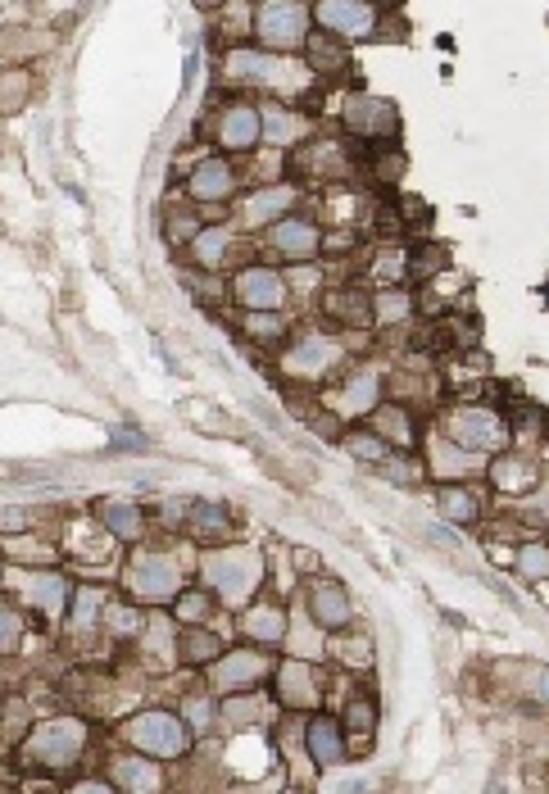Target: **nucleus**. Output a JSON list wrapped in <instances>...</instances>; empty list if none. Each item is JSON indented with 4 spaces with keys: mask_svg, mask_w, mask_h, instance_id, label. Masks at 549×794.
Listing matches in <instances>:
<instances>
[{
    "mask_svg": "<svg viewBox=\"0 0 549 794\" xmlns=\"http://www.w3.org/2000/svg\"><path fill=\"white\" fill-rule=\"evenodd\" d=\"M82 749H87V726L78 717H55V722H41L28 736L23 758L32 767H73Z\"/></svg>",
    "mask_w": 549,
    "mask_h": 794,
    "instance_id": "obj_1",
    "label": "nucleus"
},
{
    "mask_svg": "<svg viewBox=\"0 0 549 794\" xmlns=\"http://www.w3.org/2000/svg\"><path fill=\"white\" fill-rule=\"evenodd\" d=\"M123 736H128V745L146 749V754H155V758H182L191 749L187 722H182L177 713H168V708L137 713L128 726H123Z\"/></svg>",
    "mask_w": 549,
    "mask_h": 794,
    "instance_id": "obj_2",
    "label": "nucleus"
},
{
    "mask_svg": "<svg viewBox=\"0 0 549 794\" xmlns=\"http://www.w3.org/2000/svg\"><path fill=\"white\" fill-rule=\"evenodd\" d=\"M255 37L264 50H295L304 37H309V5L304 0H264L255 14Z\"/></svg>",
    "mask_w": 549,
    "mask_h": 794,
    "instance_id": "obj_3",
    "label": "nucleus"
},
{
    "mask_svg": "<svg viewBox=\"0 0 549 794\" xmlns=\"http://www.w3.org/2000/svg\"><path fill=\"white\" fill-rule=\"evenodd\" d=\"M205 581L227 599V604H241V599L255 590L259 581V559L250 549H223V554H209L205 559Z\"/></svg>",
    "mask_w": 549,
    "mask_h": 794,
    "instance_id": "obj_4",
    "label": "nucleus"
},
{
    "mask_svg": "<svg viewBox=\"0 0 549 794\" xmlns=\"http://www.w3.org/2000/svg\"><path fill=\"white\" fill-rule=\"evenodd\" d=\"M450 441L472 454H491L509 441V427H504V418H495L491 409H459L450 418Z\"/></svg>",
    "mask_w": 549,
    "mask_h": 794,
    "instance_id": "obj_5",
    "label": "nucleus"
},
{
    "mask_svg": "<svg viewBox=\"0 0 549 794\" xmlns=\"http://www.w3.org/2000/svg\"><path fill=\"white\" fill-rule=\"evenodd\" d=\"M128 590L137 599H155V604H164V599L177 595V568L164 559V554H137L128 568Z\"/></svg>",
    "mask_w": 549,
    "mask_h": 794,
    "instance_id": "obj_6",
    "label": "nucleus"
},
{
    "mask_svg": "<svg viewBox=\"0 0 549 794\" xmlns=\"http://www.w3.org/2000/svg\"><path fill=\"white\" fill-rule=\"evenodd\" d=\"M232 295L246 304L250 314H264V309L273 314L277 304L286 300V277L273 273V268H241L232 282Z\"/></svg>",
    "mask_w": 549,
    "mask_h": 794,
    "instance_id": "obj_7",
    "label": "nucleus"
},
{
    "mask_svg": "<svg viewBox=\"0 0 549 794\" xmlns=\"http://www.w3.org/2000/svg\"><path fill=\"white\" fill-rule=\"evenodd\" d=\"M259 137H264V114H259L255 105H227L223 109V123H218V146L223 150H255L259 146Z\"/></svg>",
    "mask_w": 549,
    "mask_h": 794,
    "instance_id": "obj_8",
    "label": "nucleus"
},
{
    "mask_svg": "<svg viewBox=\"0 0 549 794\" xmlns=\"http://www.w3.org/2000/svg\"><path fill=\"white\" fill-rule=\"evenodd\" d=\"M318 23L327 32H341V37H368L377 14L368 0H318Z\"/></svg>",
    "mask_w": 549,
    "mask_h": 794,
    "instance_id": "obj_9",
    "label": "nucleus"
},
{
    "mask_svg": "<svg viewBox=\"0 0 549 794\" xmlns=\"http://www.w3.org/2000/svg\"><path fill=\"white\" fill-rule=\"evenodd\" d=\"M268 241H273L277 255L286 259H314L318 250H323V236H318V227L309 223V218H282V223H273V232H268Z\"/></svg>",
    "mask_w": 549,
    "mask_h": 794,
    "instance_id": "obj_10",
    "label": "nucleus"
},
{
    "mask_svg": "<svg viewBox=\"0 0 549 794\" xmlns=\"http://www.w3.org/2000/svg\"><path fill=\"white\" fill-rule=\"evenodd\" d=\"M318 672L309 663H300V658H286L282 667H277V699H282L286 708H314L318 704Z\"/></svg>",
    "mask_w": 549,
    "mask_h": 794,
    "instance_id": "obj_11",
    "label": "nucleus"
},
{
    "mask_svg": "<svg viewBox=\"0 0 549 794\" xmlns=\"http://www.w3.org/2000/svg\"><path fill=\"white\" fill-rule=\"evenodd\" d=\"M187 191L196 200H205V205H218V200H227L236 191V173L227 159H200L196 173H191Z\"/></svg>",
    "mask_w": 549,
    "mask_h": 794,
    "instance_id": "obj_12",
    "label": "nucleus"
},
{
    "mask_svg": "<svg viewBox=\"0 0 549 794\" xmlns=\"http://www.w3.org/2000/svg\"><path fill=\"white\" fill-rule=\"evenodd\" d=\"M19 595L28 608H46L50 618H59V613H64V599H69V586H64V577H55V572H23Z\"/></svg>",
    "mask_w": 549,
    "mask_h": 794,
    "instance_id": "obj_13",
    "label": "nucleus"
},
{
    "mask_svg": "<svg viewBox=\"0 0 549 794\" xmlns=\"http://www.w3.org/2000/svg\"><path fill=\"white\" fill-rule=\"evenodd\" d=\"M268 672V663L259 654H218L214 658V686L218 690H250Z\"/></svg>",
    "mask_w": 549,
    "mask_h": 794,
    "instance_id": "obj_14",
    "label": "nucleus"
},
{
    "mask_svg": "<svg viewBox=\"0 0 549 794\" xmlns=\"http://www.w3.org/2000/svg\"><path fill=\"white\" fill-rule=\"evenodd\" d=\"M309 754H314L318 767H336L345 758V731L341 722H332V717H314L309 722Z\"/></svg>",
    "mask_w": 549,
    "mask_h": 794,
    "instance_id": "obj_15",
    "label": "nucleus"
},
{
    "mask_svg": "<svg viewBox=\"0 0 549 794\" xmlns=\"http://www.w3.org/2000/svg\"><path fill=\"white\" fill-rule=\"evenodd\" d=\"M332 359H336V345L323 341V336H309L304 345H295V350L286 354V373L318 377V373H327V368H332Z\"/></svg>",
    "mask_w": 549,
    "mask_h": 794,
    "instance_id": "obj_16",
    "label": "nucleus"
},
{
    "mask_svg": "<svg viewBox=\"0 0 549 794\" xmlns=\"http://www.w3.org/2000/svg\"><path fill=\"white\" fill-rule=\"evenodd\" d=\"M309 613H314L318 627L336 631L350 622V595H345L341 586H318L314 595H309Z\"/></svg>",
    "mask_w": 549,
    "mask_h": 794,
    "instance_id": "obj_17",
    "label": "nucleus"
},
{
    "mask_svg": "<svg viewBox=\"0 0 549 794\" xmlns=\"http://www.w3.org/2000/svg\"><path fill=\"white\" fill-rule=\"evenodd\" d=\"M345 123H350L354 132H382L386 137V128H395V114H391V105H382V100H373V96H354L350 105H345Z\"/></svg>",
    "mask_w": 549,
    "mask_h": 794,
    "instance_id": "obj_18",
    "label": "nucleus"
},
{
    "mask_svg": "<svg viewBox=\"0 0 549 794\" xmlns=\"http://www.w3.org/2000/svg\"><path fill=\"white\" fill-rule=\"evenodd\" d=\"M377 395H382V382H377V373H359L350 386L341 391V413H373L377 409Z\"/></svg>",
    "mask_w": 549,
    "mask_h": 794,
    "instance_id": "obj_19",
    "label": "nucleus"
},
{
    "mask_svg": "<svg viewBox=\"0 0 549 794\" xmlns=\"http://www.w3.org/2000/svg\"><path fill=\"white\" fill-rule=\"evenodd\" d=\"M241 631L250 640H264V645H277L286 631V613L282 608H250L246 618H241Z\"/></svg>",
    "mask_w": 549,
    "mask_h": 794,
    "instance_id": "obj_20",
    "label": "nucleus"
},
{
    "mask_svg": "<svg viewBox=\"0 0 549 794\" xmlns=\"http://www.w3.org/2000/svg\"><path fill=\"white\" fill-rule=\"evenodd\" d=\"M114 785L118 790H159V772L141 758H114Z\"/></svg>",
    "mask_w": 549,
    "mask_h": 794,
    "instance_id": "obj_21",
    "label": "nucleus"
},
{
    "mask_svg": "<svg viewBox=\"0 0 549 794\" xmlns=\"http://www.w3.org/2000/svg\"><path fill=\"white\" fill-rule=\"evenodd\" d=\"M227 246H232L227 227H200L196 241H191V255H196V264L218 268V264H223V255H227Z\"/></svg>",
    "mask_w": 549,
    "mask_h": 794,
    "instance_id": "obj_22",
    "label": "nucleus"
},
{
    "mask_svg": "<svg viewBox=\"0 0 549 794\" xmlns=\"http://www.w3.org/2000/svg\"><path fill=\"white\" fill-rule=\"evenodd\" d=\"M191 527L205 540L232 536V513H227V504H196V509H191Z\"/></svg>",
    "mask_w": 549,
    "mask_h": 794,
    "instance_id": "obj_23",
    "label": "nucleus"
},
{
    "mask_svg": "<svg viewBox=\"0 0 549 794\" xmlns=\"http://www.w3.org/2000/svg\"><path fill=\"white\" fill-rule=\"evenodd\" d=\"M436 504H441V513H445L450 522H459V527H468V522H477V518H481L477 500H472L468 491H459V486H445V491L436 495Z\"/></svg>",
    "mask_w": 549,
    "mask_h": 794,
    "instance_id": "obj_24",
    "label": "nucleus"
},
{
    "mask_svg": "<svg viewBox=\"0 0 549 794\" xmlns=\"http://www.w3.org/2000/svg\"><path fill=\"white\" fill-rule=\"evenodd\" d=\"M345 450H350L354 459H363V463H386V459H391V445H386V436H377V432H350V436H345Z\"/></svg>",
    "mask_w": 549,
    "mask_h": 794,
    "instance_id": "obj_25",
    "label": "nucleus"
},
{
    "mask_svg": "<svg viewBox=\"0 0 549 794\" xmlns=\"http://www.w3.org/2000/svg\"><path fill=\"white\" fill-rule=\"evenodd\" d=\"M223 654V645H218V636H209V631H196L191 627L187 636H182V658H187V663H214V658Z\"/></svg>",
    "mask_w": 549,
    "mask_h": 794,
    "instance_id": "obj_26",
    "label": "nucleus"
},
{
    "mask_svg": "<svg viewBox=\"0 0 549 794\" xmlns=\"http://www.w3.org/2000/svg\"><path fill=\"white\" fill-rule=\"evenodd\" d=\"M291 205V191H277V187H268V191H259L255 200H250L246 205V223H268V218L277 214V209H286Z\"/></svg>",
    "mask_w": 549,
    "mask_h": 794,
    "instance_id": "obj_27",
    "label": "nucleus"
},
{
    "mask_svg": "<svg viewBox=\"0 0 549 794\" xmlns=\"http://www.w3.org/2000/svg\"><path fill=\"white\" fill-rule=\"evenodd\" d=\"M177 622H187V627H200V622L209 618V595L205 590H182V595H177Z\"/></svg>",
    "mask_w": 549,
    "mask_h": 794,
    "instance_id": "obj_28",
    "label": "nucleus"
},
{
    "mask_svg": "<svg viewBox=\"0 0 549 794\" xmlns=\"http://www.w3.org/2000/svg\"><path fill=\"white\" fill-rule=\"evenodd\" d=\"M345 726L359 731L363 740H373V726H377V704H373V699H350V704H345Z\"/></svg>",
    "mask_w": 549,
    "mask_h": 794,
    "instance_id": "obj_29",
    "label": "nucleus"
},
{
    "mask_svg": "<svg viewBox=\"0 0 549 794\" xmlns=\"http://www.w3.org/2000/svg\"><path fill=\"white\" fill-rule=\"evenodd\" d=\"M23 631H28V622H23L19 608L0 604V654H10V649H19Z\"/></svg>",
    "mask_w": 549,
    "mask_h": 794,
    "instance_id": "obj_30",
    "label": "nucleus"
},
{
    "mask_svg": "<svg viewBox=\"0 0 549 794\" xmlns=\"http://www.w3.org/2000/svg\"><path fill=\"white\" fill-rule=\"evenodd\" d=\"M105 522L114 527L118 540H137V536H141V513L128 509V504H114V509L105 513Z\"/></svg>",
    "mask_w": 549,
    "mask_h": 794,
    "instance_id": "obj_31",
    "label": "nucleus"
},
{
    "mask_svg": "<svg viewBox=\"0 0 549 794\" xmlns=\"http://www.w3.org/2000/svg\"><path fill=\"white\" fill-rule=\"evenodd\" d=\"M295 132H300V123H295L286 109H268V114H264V137H273L277 146H286Z\"/></svg>",
    "mask_w": 549,
    "mask_h": 794,
    "instance_id": "obj_32",
    "label": "nucleus"
},
{
    "mask_svg": "<svg viewBox=\"0 0 549 794\" xmlns=\"http://www.w3.org/2000/svg\"><path fill=\"white\" fill-rule=\"evenodd\" d=\"M309 59H314V73L318 69H341L345 50L332 46V37H309Z\"/></svg>",
    "mask_w": 549,
    "mask_h": 794,
    "instance_id": "obj_33",
    "label": "nucleus"
},
{
    "mask_svg": "<svg viewBox=\"0 0 549 794\" xmlns=\"http://www.w3.org/2000/svg\"><path fill=\"white\" fill-rule=\"evenodd\" d=\"M332 309L345 318V323L354 318V327H368V318H373V309H368L363 295H332Z\"/></svg>",
    "mask_w": 549,
    "mask_h": 794,
    "instance_id": "obj_34",
    "label": "nucleus"
},
{
    "mask_svg": "<svg viewBox=\"0 0 549 794\" xmlns=\"http://www.w3.org/2000/svg\"><path fill=\"white\" fill-rule=\"evenodd\" d=\"M518 568L527 572V577L545 581L549 577V549L545 545H527V549H522V559H518Z\"/></svg>",
    "mask_w": 549,
    "mask_h": 794,
    "instance_id": "obj_35",
    "label": "nucleus"
},
{
    "mask_svg": "<svg viewBox=\"0 0 549 794\" xmlns=\"http://www.w3.org/2000/svg\"><path fill=\"white\" fill-rule=\"evenodd\" d=\"M96 613H100V595H96V590H78L73 622H78V627H91V622H96Z\"/></svg>",
    "mask_w": 549,
    "mask_h": 794,
    "instance_id": "obj_36",
    "label": "nucleus"
},
{
    "mask_svg": "<svg viewBox=\"0 0 549 794\" xmlns=\"http://www.w3.org/2000/svg\"><path fill=\"white\" fill-rule=\"evenodd\" d=\"M246 327H250V336H255V341H282V332H286V327L277 323V318H268V309H264V314L250 318Z\"/></svg>",
    "mask_w": 549,
    "mask_h": 794,
    "instance_id": "obj_37",
    "label": "nucleus"
},
{
    "mask_svg": "<svg viewBox=\"0 0 549 794\" xmlns=\"http://www.w3.org/2000/svg\"><path fill=\"white\" fill-rule=\"evenodd\" d=\"M377 314H382L386 323H400V318L409 314V295H382V300H377Z\"/></svg>",
    "mask_w": 549,
    "mask_h": 794,
    "instance_id": "obj_38",
    "label": "nucleus"
},
{
    "mask_svg": "<svg viewBox=\"0 0 549 794\" xmlns=\"http://www.w3.org/2000/svg\"><path fill=\"white\" fill-rule=\"evenodd\" d=\"M409 264H413V273H436V268H445L450 259H445L441 250H418V255H413Z\"/></svg>",
    "mask_w": 549,
    "mask_h": 794,
    "instance_id": "obj_39",
    "label": "nucleus"
},
{
    "mask_svg": "<svg viewBox=\"0 0 549 794\" xmlns=\"http://www.w3.org/2000/svg\"><path fill=\"white\" fill-rule=\"evenodd\" d=\"M187 717H191V722H205V726H209V717H214V708H209V699H191Z\"/></svg>",
    "mask_w": 549,
    "mask_h": 794,
    "instance_id": "obj_40",
    "label": "nucleus"
},
{
    "mask_svg": "<svg viewBox=\"0 0 549 794\" xmlns=\"http://www.w3.org/2000/svg\"><path fill=\"white\" fill-rule=\"evenodd\" d=\"M114 436H118V441H114L118 450H128V445H132V450H146V441H141L137 432H114Z\"/></svg>",
    "mask_w": 549,
    "mask_h": 794,
    "instance_id": "obj_41",
    "label": "nucleus"
},
{
    "mask_svg": "<svg viewBox=\"0 0 549 794\" xmlns=\"http://www.w3.org/2000/svg\"><path fill=\"white\" fill-rule=\"evenodd\" d=\"M536 699H545V704H549V667H540V677H536Z\"/></svg>",
    "mask_w": 549,
    "mask_h": 794,
    "instance_id": "obj_42",
    "label": "nucleus"
},
{
    "mask_svg": "<svg viewBox=\"0 0 549 794\" xmlns=\"http://www.w3.org/2000/svg\"><path fill=\"white\" fill-rule=\"evenodd\" d=\"M196 5H218V0H196Z\"/></svg>",
    "mask_w": 549,
    "mask_h": 794,
    "instance_id": "obj_43",
    "label": "nucleus"
}]
</instances>
